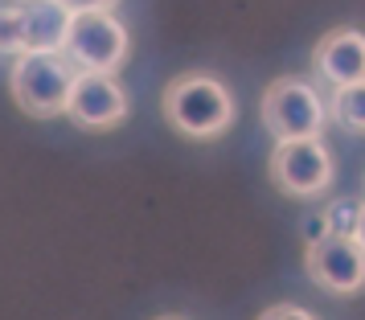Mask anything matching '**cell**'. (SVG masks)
Listing matches in <instances>:
<instances>
[{
    "label": "cell",
    "instance_id": "obj_1",
    "mask_svg": "<svg viewBox=\"0 0 365 320\" xmlns=\"http://www.w3.org/2000/svg\"><path fill=\"white\" fill-rule=\"evenodd\" d=\"M165 119L185 140H217L234 123V99L214 74H181L165 86Z\"/></svg>",
    "mask_w": 365,
    "mask_h": 320
},
{
    "label": "cell",
    "instance_id": "obj_2",
    "mask_svg": "<svg viewBox=\"0 0 365 320\" xmlns=\"http://www.w3.org/2000/svg\"><path fill=\"white\" fill-rule=\"evenodd\" d=\"M74 78H78V66L70 62V53L25 50L13 58L9 91H13V99H17V107L25 115L53 119V115H66Z\"/></svg>",
    "mask_w": 365,
    "mask_h": 320
},
{
    "label": "cell",
    "instance_id": "obj_3",
    "mask_svg": "<svg viewBox=\"0 0 365 320\" xmlns=\"http://www.w3.org/2000/svg\"><path fill=\"white\" fill-rule=\"evenodd\" d=\"M263 128L275 140H296V135H320L329 128L332 107L320 99V91L304 78H275L263 91Z\"/></svg>",
    "mask_w": 365,
    "mask_h": 320
},
{
    "label": "cell",
    "instance_id": "obj_4",
    "mask_svg": "<svg viewBox=\"0 0 365 320\" xmlns=\"http://www.w3.org/2000/svg\"><path fill=\"white\" fill-rule=\"evenodd\" d=\"M271 185L287 197H320L332 185V152L320 135H296V140H275L271 152Z\"/></svg>",
    "mask_w": 365,
    "mask_h": 320
},
{
    "label": "cell",
    "instance_id": "obj_5",
    "mask_svg": "<svg viewBox=\"0 0 365 320\" xmlns=\"http://www.w3.org/2000/svg\"><path fill=\"white\" fill-rule=\"evenodd\" d=\"M66 53H70V62H74L78 70H103V74H115V70L128 62V53H132L128 25H123L111 9L74 13Z\"/></svg>",
    "mask_w": 365,
    "mask_h": 320
},
{
    "label": "cell",
    "instance_id": "obj_6",
    "mask_svg": "<svg viewBox=\"0 0 365 320\" xmlns=\"http://www.w3.org/2000/svg\"><path fill=\"white\" fill-rule=\"evenodd\" d=\"M304 271L329 296H357L365 287V247L353 234H336L332 230L320 242H308Z\"/></svg>",
    "mask_w": 365,
    "mask_h": 320
},
{
    "label": "cell",
    "instance_id": "obj_7",
    "mask_svg": "<svg viewBox=\"0 0 365 320\" xmlns=\"http://www.w3.org/2000/svg\"><path fill=\"white\" fill-rule=\"evenodd\" d=\"M132 111L128 103V91L119 83V74H103V70H78L74 78V91H70V107L66 115L78 123V128H91V132H107V128H119Z\"/></svg>",
    "mask_w": 365,
    "mask_h": 320
},
{
    "label": "cell",
    "instance_id": "obj_8",
    "mask_svg": "<svg viewBox=\"0 0 365 320\" xmlns=\"http://www.w3.org/2000/svg\"><path fill=\"white\" fill-rule=\"evenodd\" d=\"M312 70L324 86L365 83V33L353 25L329 29L312 46Z\"/></svg>",
    "mask_w": 365,
    "mask_h": 320
},
{
    "label": "cell",
    "instance_id": "obj_9",
    "mask_svg": "<svg viewBox=\"0 0 365 320\" xmlns=\"http://www.w3.org/2000/svg\"><path fill=\"white\" fill-rule=\"evenodd\" d=\"M25 9V50H50L66 53L74 9L62 0H21Z\"/></svg>",
    "mask_w": 365,
    "mask_h": 320
},
{
    "label": "cell",
    "instance_id": "obj_10",
    "mask_svg": "<svg viewBox=\"0 0 365 320\" xmlns=\"http://www.w3.org/2000/svg\"><path fill=\"white\" fill-rule=\"evenodd\" d=\"M332 119L349 128V132L365 135V83H349V86H332Z\"/></svg>",
    "mask_w": 365,
    "mask_h": 320
},
{
    "label": "cell",
    "instance_id": "obj_11",
    "mask_svg": "<svg viewBox=\"0 0 365 320\" xmlns=\"http://www.w3.org/2000/svg\"><path fill=\"white\" fill-rule=\"evenodd\" d=\"M0 50H4V58L25 53V9H21V0L4 4V13H0Z\"/></svg>",
    "mask_w": 365,
    "mask_h": 320
},
{
    "label": "cell",
    "instance_id": "obj_12",
    "mask_svg": "<svg viewBox=\"0 0 365 320\" xmlns=\"http://www.w3.org/2000/svg\"><path fill=\"white\" fill-rule=\"evenodd\" d=\"M357 214H361V202H332L324 205V218L336 234H353L357 230Z\"/></svg>",
    "mask_w": 365,
    "mask_h": 320
},
{
    "label": "cell",
    "instance_id": "obj_13",
    "mask_svg": "<svg viewBox=\"0 0 365 320\" xmlns=\"http://www.w3.org/2000/svg\"><path fill=\"white\" fill-rule=\"evenodd\" d=\"M324 234H332V226H329V218H324V210H320V214H308V218H304V242H320Z\"/></svg>",
    "mask_w": 365,
    "mask_h": 320
},
{
    "label": "cell",
    "instance_id": "obj_14",
    "mask_svg": "<svg viewBox=\"0 0 365 320\" xmlns=\"http://www.w3.org/2000/svg\"><path fill=\"white\" fill-rule=\"evenodd\" d=\"M263 316H267V320H271V316H296V320H308L312 312H308V308H292V304H275V308H267Z\"/></svg>",
    "mask_w": 365,
    "mask_h": 320
},
{
    "label": "cell",
    "instance_id": "obj_15",
    "mask_svg": "<svg viewBox=\"0 0 365 320\" xmlns=\"http://www.w3.org/2000/svg\"><path fill=\"white\" fill-rule=\"evenodd\" d=\"M62 4H70L74 13H91V9H115L119 0H62Z\"/></svg>",
    "mask_w": 365,
    "mask_h": 320
},
{
    "label": "cell",
    "instance_id": "obj_16",
    "mask_svg": "<svg viewBox=\"0 0 365 320\" xmlns=\"http://www.w3.org/2000/svg\"><path fill=\"white\" fill-rule=\"evenodd\" d=\"M353 238L365 247V202H361V214H357V230H353Z\"/></svg>",
    "mask_w": 365,
    "mask_h": 320
}]
</instances>
